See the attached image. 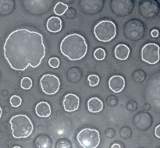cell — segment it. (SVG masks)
<instances>
[{"mask_svg": "<svg viewBox=\"0 0 160 148\" xmlns=\"http://www.w3.org/2000/svg\"><path fill=\"white\" fill-rule=\"evenodd\" d=\"M41 87L45 93L52 95L57 93L60 87V81L59 78L52 74H45L41 78Z\"/></svg>", "mask_w": 160, "mask_h": 148, "instance_id": "ba28073f", "label": "cell"}, {"mask_svg": "<svg viewBox=\"0 0 160 148\" xmlns=\"http://www.w3.org/2000/svg\"><path fill=\"white\" fill-rule=\"evenodd\" d=\"M60 51L63 55L70 60H80L85 56L88 51V45L83 36L72 34L67 35L62 41Z\"/></svg>", "mask_w": 160, "mask_h": 148, "instance_id": "7a4b0ae2", "label": "cell"}, {"mask_svg": "<svg viewBox=\"0 0 160 148\" xmlns=\"http://www.w3.org/2000/svg\"><path fill=\"white\" fill-rule=\"evenodd\" d=\"M111 148H121V146H120V145L118 144V143H114V144L111 146Z\"/></svg>", "mask_w": 160, "mask_h": 148, "instance_id": "484cf974", "label": "cell"}, {"mask_svg": "<svg viewBox=\"0 0 160 148\" xmlns=\"http://www.w3.org/2000/svg\"><path fill=\"white\" fill-rule=\"evenodd\" d=\"M78 140L83 148H96L100 143V134L96 129L86 128L80 131Z\"/></svg>", "mask_w": 160, "mask_h": 148, "instance_id": "5b68a950", "label": "cell"}, {"mask_svg": "<svg viewBox=\"0 0 160 148\" xmlns=\"http://www.w3.org/2000/svg\"><path fill=\"white\" fill-rule=\"evenodd\" d=\"M155 134H156V136L158 138H160V125L156 126V130H155Z\"/></svg>", "mask_w": 160, "mask_h": 148, "instance_id": "d4e9b609", "label": "cell"}, {"mask_svg": "<svg viewBox=\"0 0 160 148\" xmlns=\"http://www.w3.org/2000/svg\"><path fill=\"white\" fill-rule=\"evenodd\" d=\"M67 9H68V6L65 3L59 2L56 3V5L55 6L54 12L57 16H62L67 12Z\"/></svg>", "mask_w": 160, "mask_h": 148, "instance_id": "ac0fdd59", "label": "cell"}, {"mask_svg": "<svg viewBox=\"0 0 160 148\" xmlns=\"http://www.w3.org/2000/svg\"><path fill=\"white\" fill-rule=\"evenodd\" d=\"M109 86L114 93H120L125 87V79L121 76H113L109 81Z\"/></svg>", "mask_w": 160, "mask_h": 148, "instance_id": "7c38bea8", "label": "cell"}, {"mask_svg": "<svg viewBox=\"0 0 160 148\" xmlns=\"http://www.w3.org/2000/svg\"><path fill=\"white\" fill-rule=\"evenodd\" d=\"M94 34L98 41L108 42L113 39L117 34L115 23L110 20L100 21L94 28Z\"/></svg>", "mask_w": 160, "mask_h": 148, "instance_id": "277c9868", "label": "cell"}, {"mask_svg": "<svg viewBox=\"0 0 160 148\" xmlns=\"http://www.w3.org/2000/svg\"><path fill=\"white\" fill-rule=\"evenodd\" d=\"M2 108H1V107H0V118H1V116H2Z\"/></svg>", "mask_w": 160, "mask_h": 148, "instance_id": "4316f807", "label": "cell"}, {"mask_svg": "<svg viewBox=\"0 0 160 148\" xmlns=\"http://www.w3.org/2000/svg\"><path fill=\"white\" fill-rule=\"evenodd\" d=\"M88 79L89 85H90L91 87H95V86H97L99 84L100 79L99 77H98V76H97V75H90V76L88 77Z\"/></svg>", "mask_w": 160, "mask_h": 148, "instance_id": "44dd1931", "label": "cell"}, {"mask_svg": "<svg viewBox=\"0 0 160 148\" xmlns=\"http://www.w3.org/2000/svg\"><path fill=\"white\" fill-rule=\"evenodd\" d=\"M35 112L39 117L46 118V117L50 116V115H51V107H50L49 104L47 103L46 101H41L36 105Z\"/></svg>", "mask_w": 160, "mask_h": 148, "instance_id": "5bb4252c", "label": "cell"}, {"mask_svg": "<svg viewBox=\"0 0 160 148\" xmlns=\"http://www.w3.org/2000/svg\"><path fill=\"white\" fill-rule=\"evenodd\" d=\"M4 56L11 68L17 71L28 66L36 68L45 56L42 35L28 29L12 31L5 41Z\"/></svg>", "mask_w": 160, "mask_h": 148, "instance_id": "6da1fadb", "label": "cell"}, {"mask_svg": "<svg viewBox=\"0 0 160 148\" xmlns=\"http://www.w3.org/2000/svg\"><path fill=\"white\" fill-rule=\"evenodd\" d=\"M11 129L14 138H27L33 132V124L31 119L25 115H17L10 119Z\"/></svg>", "mask_w": 160, "mask_h": 148, "instance_id": "3957f363", "label": "cell"}, {"mask_svg": "<svg viewBox=\"0 0 160 148\" xmlns=\"http://www.w3.org/2000/svg\"><path fill=\"white\" fill-rule=\"evenodd\" d=\"M83 2L85 3L86 6H90V7L87 8V9H84V11L87 12H90V13H94V12H96L100 10V9L102 8V6H101V5L103 4L102 1H82ZM87 6V7H88Z\"/></svg>", "mask_w": 160, "mask_h": 148, "instance_id": "e0dca14e", "label": "cell"}, {"mask_svg": "<svg viewBox=\"0 0 160 148\" xmlns=\"http://www.w3.org/2000/svg\"><path fill=\"white\" fill-rule=\"evenodd\" d=\"M22 99L17 95H13L10 98V104L13 107H17L21 104Z\"/></svg>", "mask_w": 160, "mask_h": 148, "instance_id": "7402d4cb", "label": "cell"}, {"mask_svg": "<svg viewBox=\"0 0 160 148\" xmlns=\"http://www.w3.org/2000/svg\"><path fill=\"white\" fill-rule=\"evenodd\" d=\"M12 148H21L20 147V146H13V147Z\"/></svg>", "mask_w": 160, "mask_h": 148, "instance_id": "83f0119b", "label": "cell"}, {"mask_svg": "<svg viewBox=\"0 0 160 148\" xmlns=\"http://www.w3.org/2000/svg\"><path fill=\"white\" fill-rule=\"evenodd\" d=\"M48 64L52 68H58L59 64H60V62H59V59L58 58L52 57L51 59H49V60H48Z\"/></svg>", "mask_w": 160, "mask_h": 148, "instance_id": "603a6c76", "label": "cell"}, {"mask_svg": "<svg viewBox=\"0 0 160 148\" xmlns=\"http://www.w3.org/2000/svg\"><path fill=\"white\" fill-rule=\"evenodd\" d=\"M111 9L112 12L117 16L124 17L128 14L131 13L132 11L134 2L130 0H124V1H112L111 2Z\"/></svg>", "mask_w": 160, "mask_h": 148, "instance_id": "30bf717a", "label": "cell"}, {"mask_svg": "<svg viewBox=\"0 0 160 148\" xmlns=\"http://www.w3.org/2000/svg\"><path fill=\"white\" fill-rule=\"evenodd\" d=\"M142 59L144 62L155 65L160 59V47L155 43H148L142 49Z\"/></svg>", "mask_w": 160, "mask_h": 148, "instance_id": "52a82bcc", "label": "cell"}, {"mask_svg": "<svg viewBox=\"0 0 160 148\" xmlns=\"http://www.w3.org/2000/svg\"><path fill=\"white\" fill-rule=\"evenodd\" d=\"M151 35H152V37H159V30H157V29L152 30V31H151Z\"/></svg>", "mask_w": 160, "mask_h": 148, "instance_id": "cb8c5ba5", "label": "cell"}, {"mask_svg": "<svg viewBox=\"0 0 160 148\" xmlns=\"http://www.w3.org/2000/svg\"><path fill=\"white\" fill-rule=\"evenodd\" d=\"M160 6L157 1L145 0L142 1L139 6V12L141 15L145 18H153L159 14Z\"/></svg>", "mask_w": 160, "mask_h": 148, "instance_id": "9c48e42d", "label": "cell"}, {"mask_svg": "<svg viewBox=\"0 0 160 148\" xmlns=\"http://www.w3.org/2000/svg\"><path fill=\"white\" fill-rule=\"evenodd\" d=\"M145 33V25L138 20L128 22L124 26V34L131 41H138L142 38Z\"/></svg>", "mask_w": 160, "mask_h": 148, "instance_id": "8992f818", "label": "cell"}, {"mask_svg": "<svg viewBox=\"0 0 160 148\" xmlns=\"http://www.w3.org/2000/svg\"><path fill=\"white\" fill-rule=\"evenodd\" d=\"M94 57L97 60H103L105 59V57H106V51H105V50L103 48H98L94 52Z\"/></svg>", "mask_w": 160, "mask_h": 148, "instance_id": "ffe728a7", "label": "cell"}, {"mask_svg": "<svg viewBox=\"0 0 160 148\" xmlns=\"http://www.w3.org/2000/svg\"><path fill=\"white\" fill-rule=\"evenodd\" d=\"M20 86L23 90H29L31 87H32V80L30 79L29 77L26 76L23 77L21 79V83H20Z\"/></svg>", "mask_w": 160, "mask_h": 148, "instance_id": "d6986e66", "label": "cell"}, {"mask_svg": "<svg viewBox=\"0 0 160 148\" xmlns=\"http://www.w3.org/2000/svg\"><path fill=\"white\" fill-rule=\"evenodd\" d=\"M88 108L92 113H97L102 110L103 103L99 98H92L88 101Z\"/></svg>", "mask_w": 160, "mask_h": 148, "instance_id": "2e32d148", "label": "cell"}, {"mask_svg": "<svg viewBox=\"0 0 160 148\" xmlns=\"http://www.w3.org/2000/svg\"><path fill=\"white\" fill-rule=\"evenodd\" d=\"M63 107L67 112H71L78 110L80 104V99L73 93H68L63 99Z\"/></svg>", "mask_w": 160, "mask_h": 148, "instance_id": "8fae6325", "label": "cell"}, {"mask_svg": "<svg viewBox=\"0 0 160 148\" xmlns=\"http://www.w3.org/2000/svg\"><path fill=\"white\" fill-rule=\"evenodd\" d=\"M47 29L52 33H57L62 29V20L57 17H52L47 21Z\"/></svg>", "mask_w": 160, "mask_h": 148, "instance_id": "4fadbf2b", "label": "cell"}, {"mask_svg": "<svg viewBox=\"0 0 160 148\" xmlns=\"http://www.w3.org/2000/svg\"><path fill=\"white\" fill-rule=\"evenodd\" d=\"M116 58L119 60H126L130 55V48L126 45H119L116 47L114 51Z\"/></svg>", "mask_w": 160, "mask_h": 148, "instance_id": "9a60e30c", "label": "cell"}]
</instances>
